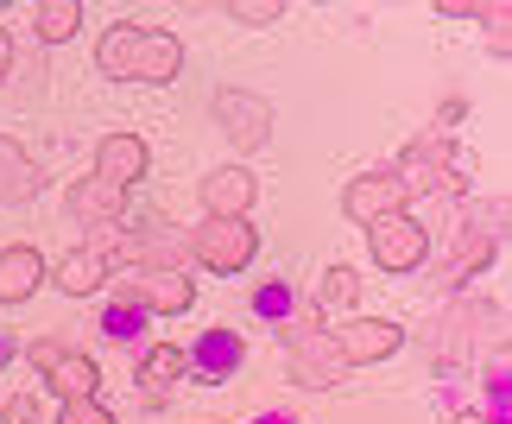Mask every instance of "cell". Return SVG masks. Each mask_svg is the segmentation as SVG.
<instances>
[{
  "instance_id": "cell-15",
  "label": "cell",
  "mask_w": 512,
  "mask_h": 424,
  "mask_svg": "<svg viewBox=\"0 0 512 424\" xmlns=\"http://www.w3.org/2000/svg\"><path fill=\"white\" fill-rule=\"evenodd\" d=\"M108 273H114V266H108L102 254H95V247H70V254L51 266L57 292H70V298H95V292L108 285Z\"/></svg>"
},
{
  "instance_id": "cell-24",
  "label": "cell",
  "mask_w": 512,
  "mask_h": 424,
  "mask_svg": "<svg viewBox=\"0 0 512 424\" xmlns=\"http://www.w3.org/2000/svg\"><path fill=\"white\" fill-rule=\"evenodd\" d=\"M228 19H234V26H279L285 7H279V0H234Z\"/></svg>"
},
{
  "instance_id": "cell-28",
  "label": "cell",
  "mask_w": 512,
  "mask_h": 424,
  "mask_svg": "<svg viewBox=\"0 0 512 424\" xmlns=\"http://www.w3.org/2000/svg\"><path fill=\"white\" fill-rule=\"evenodd\" d=\"M7 70H13V38L0 32V76H7Z\"/></svg>"
},
{
  "instance_id": "cell-11",
  "label": "cell",
  "mask_w": 512,
  "mask_h": 424,
  "mask_svg": "<svg viewBox=\"0 0 512 424\" xmlns=\"http://www.w3.org/2000/svg\"><path fill=\"white\" fill-rule=\"evenodd\" d=\"M253 197H260V178H253L247 165H215L203 178V209L222 216V222H241L253 209Z\"/></svg>"
},
{
  "instance_id": "cell-30",
  "label": "cell",
  "mask_w": 512,
  "mask_h": 424,
  "mask_svg": "<svg viewBox=\"0 0 512 424\" xmlns=\"http://www.w3.org/2000/svg\"><path fill=\"white\" fill-rule=\"evenodd\" d=\"M7 361H13V342H7V336H0V368H7Z\"/></svg>"
},
{
  "instance_id": "cell-16",
  "label": "cell",
  "mask_w": 512,
  "mask_h": 424,
  "mask_svg": "<svg viewBox=\"0 0 512 424\" xmlns=\"http://www.w3.org/2000/svg\"><path fill=\"white\" fill-rule=\"evenodd\" d=\"M177 374H190L184 349H171V342H152V349L140 355V393H146V406H165L171 387H177Z\"/></svg>"
},
{
  "instance_id": "cell-21",
  "label": "cell",
  "mask_w": 512,
  "mask_h": 424,
  "mask_svg": "<svg viewBox=\"0 0 512 424\" xmlns=\"http://www.w3.org/2000/svg\"><path fill=\"white\" fill-rule=\"evenodd\" d=\"M354 298H361V273L354 266H329L323 285H317V298H310V311H329V317H354Z\"/></svg>"
},
{
  "instance_id": "cell-12",
  "label": "cell",
  "mask_w": 512,
  "mask_h": 424,
  "mask_svg": "<svg viewBox=\"0 0 512 424\" xmlns=\"http://www.w3.org/2000/svg\"><path fill=\"white\" fill-rule=\"evenodd\" d=\"M146 165H152V152H146L140 133H108V140L95 146V178H108V184H121V190L140 184Z\"/></svg>"
},
{
  "instance_id": "cell-25",
  "label": "cell",
  "mask_w": 512,
  "mask_h": 424,
  "mask_svg": "<svg viewBox=\"0 0 512 424\" xmlns=\"http://www.w3.org/2000/svg\"><path fill=\"white\" fill-rule=\"evenodd\" d=\"M57 424H114V412L102 406V399H70V406L57 412Z\"/></svg>"
},
{
  "instance_id": "cell-23",
  "label": "cell",
  "mask_w": 512,
  "mask_h": 424,
  "mask_svg": "<svg viewBox=\"0 0 512 424\" xmlns=\"http://www.w3.org/2000/svg\"><path fill=\"white\" fill-rule=\"evenodd\" d=\"M291 311H298V285H291V279H266L260 292H253V317H266V323H285Z\"/></svg>"
},
{
  "instance_id": "cell-19",
  "label": "cell",
  "mask_w": 512,
  "mask_h": 424,
  "mask_svg": "<svg viewBox=\"0 0 512 424\" xmlns=\"http://www.w3.org/2000/svg\"><path fill=\"white\" fill-rule=\"evenodd\" d=\"M38 197V165L19 152V140L0 133V203H32Z\"/></svg>"
},
{
  "instance_id": "cell-3",
  "label": "cell",
  "mask_w": 512,
  "mask_h": 424,
  "mask_svg": "<svg viewBox=\"0 0 512 424\" xmlns=\"http://www.w3.org/2000/svg\"><path fill=\"white\" fill-rule=\"evenodd\" d=\"M462 171H468V159L449 152V133H424V140L399 159L392 178L405 184V197H424V190H437V197H462V190H468Z\"/></svg>"
},
{
  "instance_id": "cell-20",
  "label": "cell",
  "mask_w": 512,
  "mask_h": 424,
  "mask_svg": "<svg viewBox=\"0 0 512 424\" xmlns=\"http://www.w3.org/2000/svg\"><path fill=\"white\" fill-rule=\"evenodd\" d=\"M494 260V228H462V241H456V260L443 266V285H462V279H475L481 266Z\"/></svg>"
},
{
  "instance_id": "cell-22",
  "label": "cell",
  "mask_w": 512,
  "mask_h": 424,
  "mask_svg": "<svg viewBox=\"0 0 512 424\" xmlns=\"http://www.w3.org/2000/svg\"><path fill=\"white\" fill-rule=\"evenodd\" d=\"M76 26H83V0H38L32 13L38 45H64V38H76Z\"/></svg>"
},
{
  "instance_id": "cell-9",
  "label": "cell",
  "mask_w": 512,
  "mask_h": 424,
  "mask_svg": "<svg viewBox=\"0 0 512 424\" xmlns=\"http://www.w3.org/2000/svg\"><path fill=\"white\" fill-rule=\"evenodd\" d=\"M411 197H405V184L392 178V171H367V178H348V190H342V216L348 222H361V228H373L380 216H399Z\"/></svg>"
},
{
  "instance_id": "cell-4",
  "label": "cell",
  "mask_w": 512,
  "mask_h": 424,
  "mask_svg": "<svg viewBox=\"0 0 512 424\" xmlns=\"http://www.w3.org/2000/svg\"><path fill=\"white\" fill-rule=\"evenodd\" d=\"M190 254H196V266H203V273H247V260L260 254V228H253L247 216H241V222L209 216V222L190 235Z\"/></svg>"
},
{
  "instance_id": "cell-2",
  "label": "cell",
  "mask_w": 512,
  "mask_h": 424,
  "mask_svg": "<svg viewBox=\"0 0 512 424\" xmlns=\"http://www.w3.org/2000/svg\"><path fill=\"white\" fill-rule=\"evenodd\" d=\"M279 336H285V361H291V380H298V387L329 393V387H342V380H348V361L336 355V342H329L323 317L310 311V304H298V311L285 317Z\"/></svg>"
},
{
  "instance_id": "cell-10",
  "label": "cell",
  "mask_w": 512,
  "mask_h": 424,
  "mask_svg": "<svg viewBox=\"0 0 512 424\" xmlns=\"http://www.w3.org/2000/svg\"><path fill=\"white\" fill-rule=\"evenodd\" d=\"M184 361H190V374L203 380V387H222V380L241 374L247 342L234 336V330H203V336H196V349H184Z\"/></svg>"
},
{
  "instance_id": "cell-7",
  "label": "cell",
  "mask_w": 512,
  "mask_h": 424,
  "mask_svg": "<svg viewBox=\"0 0 512 424\" xmlns=\"http://www.w3.org/2000/svg\"><path fill=\"white\" fill-rule=\"evenodd\" d=\"M329 342H336V355L348 361V368H373V361L399 355L405 330H399V323H386V317H342L336 330H329Z\"/></svg>"
},
{
  "instance_id": "cell-31",
  "label": "cell",
  "mask_w": 512,
  "mask_h": 424,
  "mask_svg": "<svg viewBox=\"0 0 512 424\" xmlns=\"http://www.w3.org/2000/svg\"><path fill=\"white\" fill-rule=\"evenodd\" d=\"M253 424H285V418H272V412H266V418H253Z\"/></svg>"
},
{
  "instance_id": "cell-13",
  "label": "cell",
  "mask_w": 512,
  "mask_h": 424,
  "mask_svg": "<svg viewBox=\"0 0 512 424\" xmlns=\"http://www.w3.org/2000/svg\"><path fill=\"white\" fill-rule=\"evenodd\" d=\"M70 216L89 222V228H114V222H127V190L108 184V178H76L70 184Z\"/></svg>"
},
{
  "instance_id": "cell-17",
  "label": "cell",
  "mask_w": 512,
  "mask_h": 424,
  "mask_svg": "<svg viewBox=\"0 0 512 424\" xmlns=\"http://www.w3.org/2000/svg\"><path fill=\"white\" fill-rule=\"evenodd\" d=\"M45 387L64 399V406H70V399H95V387H102V368H95L89 355H70V349H64V355L45 368Z\"/></svg>"
},
{
  "instance_id": "cell-26",
  "label": "cell",
  "mask_w": 512,
  "mask_h": 424,
  "mask_svg": "<svg viewBox=\"0 0 512 424\" xmlns=\"http://www.w3.org/2000/svg\"><path fill=\"white\" fill-rule=\"evenodd\" d=\"M57 355H64V342H51V336H45V342H32V349H26V361H32L38 374H45V368H51Z\"/></svg>"
},
{
  "instance_id": "cell-8",
  "label": "cell",
  "mask_w": 512,
  "mask_h": 424,
  "mask_svg": "<svg viewBox=\"0 0 512 424\" xmlns=\"http://www.w3.org/2000/svg\"><path fill=\"white\" fill-rule=\"evenodd\" d=\"M127 292L146 304V317H184L196 304V279L190 273H165V266H140V273H121Z\"/></svg>"
},
{
  "instance_id": "cell-1",
  "label": "cell",
  "mask_w": 512,
  "mask_h": 424,
  "mask_svg": "<svg viewBox=\"0 0 512 424\" xmlns=\"http://www.w3.org/2000/svg\"><path fill=\"white\" fill-rule=\"evenodd\" d=\"M95 64H102V76H114V83H171V76L184 70V45H177L165 26L121 19V26L102 32Z\"/></svg>"
},
{
  "instance_id": "cell-29",
  "label": "cell",
  "mask_w": 512,
  "mask_h": 424,
  "mask_svg": "<svg viewBox=\"0 0 512 424\" xmlns=\"http://www.w3.org/2000/svg\"><path fill=\"white\" fill-rule=\"evenodd\" d=\"M449 424H487L481 412H456V418H449Z\"/></svg>"
},
{
  "instance_id": "cell-6",
  "label": "cell",
  "mask_w": 512,
  "mask_h": 424,
  "mask_svg": "<svg viewBox=\"0 0 512 424\" xmlns=\"http://www.w3.org/2000/svg\"><path fill=\"white\" fill-rule=\"evenodd\" d=\"M367 241H373V260L386 266V273H411V266H424V254H430V228L418 222V216H380L367 228Z\"/></svg>"
},
{
  "instance_id": "cell-18",
  "label": "cell",
  "mask_w": 512,
  "mask_h": 424,
  "mask_svg": "<svg viewBox=\"0 0 512 424\" xmlns=\"http://www.w3.org/2000/svg\"><path fill=\"white\" fill-rule=\"evenodd\" d=\"M102 330L114 336V342H133L146 330V304L127 292V279L121 273H108V311H102Z\"/></svg>"
},
{
  "instance_id": "cell-27",
  "label": "cell",
  "mask_w": 512,
  "mask_h": 424,
  "mask_svg": "<svg viewBox=\"0 0 512 424\" xmlns=\"http://www.w3.org/2000/svg\"><path fill=\"white\" fill-rule=\"evenodd\" d=\"M32 418V399H0V424H26Z\"/></svg>"
},
{
  "instance_id": "cell-14",
  "label": "cell",
  "mask_w": 512,
  "mask_h": 424,
  "mask_svg": "<svg viewBox=\"0 0 512 424\" xmlns=\"http://www.w3.org/2000/svg\"><path fill=\"white\" fill-rule=\"evenodd\" d=\"M38 285H45V254L26 241L0 247V304H26Z\"/></svg>"
},
{
  "instance_id": "cell-5",
  "label": "cell",
  "mask_w": 512,
  "mask_h": 424,
  "mask_svg": "<svg viewBox=\"0 0 512 424\" xmlns=\"http://www.w3.org/2000/svg\"><path fill=\"white\" fill-rule=\"evenodd\" d=\"M215 121H222L234 152H260L272 140V102L253 95V89H222L215 95Z\"/></svg>"
}]
</instances>
